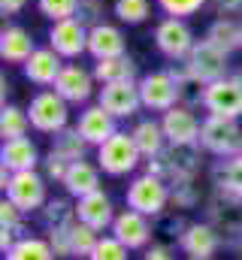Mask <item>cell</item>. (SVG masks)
I'll return each mask as SVG.
<instances>
[{"label": "cell", "instance_id": "cell-9", "mask_svg": "<svg viewBox=\"0 0 242 260\" xmlns=\"http://www.w3.org/2000/svg\"><path fill=\"white\" fill-rule=\"evenodd\" d=\"M139 97H142V109H148V112H167V109L179 106V88H176V79L170 76V70L145 73L139 79Z\"/></svg>", "mask_w": 242, "mask_h": 260}, {"label": "cell", "instance_id": "cell-22", "mask_svg": "<svg viewBox=\"0 0 242 260\" xmlns=\"http://www.w3.org/2000/svg\"><path fill=\"white\" fill-rule=\"evenodd\" d=\"M88 55L94 61L127 55V40H124L121 27L109 24V21H100V24L88 27Z\"/></svg>", "mask_w": 242, "mask_h": 260}, {"label": "cell", "instance_id": "cell-4", "mask_svg": "<svg viewBox=\"0 0 242 260\" xmlns=\"http://www.w3.org/2000/svg\"><path fill=\"white\" fill-rule=\"evenodd\" d=\"M170 200H173L170 182H164V179H158V176H152V173H142V176L130 179V185H127V191H124V203H127L130 209L148 215V218L164 215L167 206H170Z\"/></svg>", "mask_w": 242, "mask_h": 260}, {"label": "cell", "instance_id": "cell-36", "mask_svg": "<svg viewBox=\"0 0 242 260\" xmlns=\"http://www.w3.org/2000/svg\"><path fill=\"white\" fill-rule=\"evenodd\" d=\"M127 254H130V248L109 233V236H100V242L94 245V251H91L88 260H130Z\"/></svg>", "mask_w": 242, "mask_h": 260}, {"label": "cell", "instance_id": "cell-32", "mask_svg": "<svg viewBox=\"0 0 242 260\" xmlns=\"http://www.w3.org/2000/svg\"><path fill=\"white\" fill-rule=\"evenodd\" d=\"M27 127H31L27 109L3 103V109H0V136L3 139H18V136H27Z\"/></svg>", "mask_w": 242, "mask_h": 260}, {"label": "cell", "instance_id": "cell-11", "mask_svg": "<svg viewBox=\"0 0 242 260\" xmlns=\"http://www.w3.org/2000/svg\"><path fill=\"white\" fill-rule=\"evenodd\" d=\"M109 233H112L115 239H121L130 251H139V248H148V242H152V236H155V224H152L148 215H142V212H136V209L127 206L124 212L115 215Z\"/></svg>", "mask_w": 242, "mask_h": 260}, {"label": "cell", "instance_id": "cell-35", "mask_svg": "<svg viewBox=\"0 0 242 260\" xmlns=\"http://www.w3.org/2000/svg\"><path fill=\"white\" fill-rule=\"evenodd\" d=\"M115 18L121 24H142L148 18V9L152 3L148 0H115Z\"/></svg>", "mask_w": 242, "mask_h": 260}, {"label": "cell", "instance_id": "cell-31", "mask_svg": "<svg viewBox=\"0 0 242 260\" xmlns=\"http://www.w3.org/2000/svg\"><path fill=\"white\" fill-rule=\"evenodd\" d=\"M3 260H58V254L49 245V239H43V236H21L3 254Z\"/></svg>", "mask_w": 242, "mask_h": 260}, {"label": "cell", "instance_id": "cell-6", "mask_svg": "<svg viewBox=\"0 0 242 260\" xmlns=\"http://www.w3.org/2000/svg\"><path fill=\"white\" fill-rule=\"evenodd\" d=\"M155 46H158V52H161L167 61H179L182 64V61L191 55V49L197 46L188 18H176V15L161 18L158 27H155Z\"/></svg>", "mask_w": 242, "mask_h": 260}, {"label": "cell", "instance_id": "cell-39", "mask_svg": "<svg viewBox=\"0 0 242 260\" xmlns=\"http://www.w3.org/2000/svg\"><path fill=\"white\" fill-rule=\"evenodd\" d=\"M170 191H173V203H176V209H191V206L200 203V194H197L194 179H179V182H173Z\"/></svg>", "mask_w": 242, "mask_h": 260}, {"label": "cell", "instance_id": "cell-15", "mask_svg": "<svg viewBox=\"0 0 242 260\" xmlns=\"http://www.w3.org/2000/svg\"><path fill=\"white\" fill-rule=\"evenodd\" d=\"M179 248L194 260H212L221 248V233L209 221H194L179 233Z\"/></svg>", "mask_w": 242, "mask_h": 260}, {"label": "cell", "instance_id": "cell-17", "mask_svg": "<svg viewBox=\"0 0 242 260\" xmlns=\"http://www.w3.org/2000/svg\"><path fill=\"white\" fill-rule=\"evenodd\" d=\"M43 164L40 157V148L31 136H18V139H3L0 145V167L9 170V173H27V170H37Z\"/></svg>", "mask_w": 242, "mask_h": 260}, {"label": "cell", "instance_id": "cell-30", "mask_svg": "<svg viewBox=\"0 0 242 260\" xmlns=\"http://www.w3.org/2000/svg\"><path fill=\"white\" fill-rule=\"evenodd\" d=\"M170 76L176 79V88H179V103L182 106H191V109H197V106H203V91H206V85L188 70L185 64L179 67H170Z\"/></svg>", "mask_w": 242, "mask_h": 260}, {"label": "cell", "instance_id": "cell-13", "mask_svg": "<svg viewBox=\"0 0 242 260\" xmlns=\"http://www.w3.org/2000/svg\"><path fill=\"white\" fill-rule=\"evenodd\" d=\"M97 103L106 112H112L115 118H133L142 109L139 82H112V85H103L97 91Z\"/></svg>", "mask_w": 242, "mask_h": 260}, {"label": "cell", "instance_id": "cell-12", "mask_svg": "<svg viewBox=\"0 0 242 260\" xmlns=\"http://www.w3.org/2000/svg\"><path fill=\"white\" fill-rule=\"evenodd\" d=\"M49 46L58 52L64 61H73L79 55L88 52V27L73 15V18H60L52 21V30H49Z\"/></svg>", "mask_w": 242, "mask_h": 260}, {"label": "cell", "instance_id": "cell-45", "mask_svg": "<svg viewBox=\"0 0 242 260\" xmlns=\"http://www.w3.org/2000/svg\"><path fill=\"white\" fill-rule=\"evenodd\" d=\"M27 6V0H0V12L3 15H18Z\"/></svg>", "mask_w": 242, "mask_h": 260}, {"label": "cell", "instance_id": "cell-3", "mask_svg": "<svg viewBox=\"0 0 242 260\" xmlns=\"http://www.w3.org/2000/svg\"><path fill=\"white\" fill-rule=\"evenodd\" d=\"M97 164H100V170L106 176L121 179V176L136 173V167L145 164V157L139 154V148H136V142H133L130 133L115 130L103 145H97Z\"/></svg>", "mask_w": 242, "mask_h": 260}, {"label": "cell", "instance_id": "cell-27", "mask_svg": "<svg viewBox=\"0 0 242 260\" xmlns=\"http://www.w3.org/2000/svg\"><path fill=\"white\" fill-rule=\"evenodd\" d=\"M203 40H209V43L218 46L221 52L233 55V52L242 49V21H236V18H215V21L209 24V30H206Z\"/></svg>", "mask_w": 242, "mask_h": 260}, {"label": "cell", "instance_id": "cell-16", "mask_svg": "<svg viewBox=\"0 0 242 260\" xmlns=\"http://www.w3.org/2000/svg\"><path fill=\"white\" fill-rule=\"evenodd\" d=\"M200 118L194 115L191 106H173L167 112H161V127L167 133V142L173 145H188V142H200Z\"/></svg>", "mask_w": 242, "mask_h": 260}, {"label": "cell", "instance_id": "cell-23", "mask_svg": "<svg viewBox=\"0 0 242 260\" xmlns=\"http://www.w3.org/2000/svg\"><path fill=\"white\" fill-rule=\"evenodd\" d=\"M100 164H91L88 157L85 160H76V164H70V170H67V176H64V191L67 197H73V200H82V197L94 194V191H100Z\"/></svg>", "mask_w": 242, "mask_h": 260}, {"label": "cell", "instance_id": "cell-47", "mask_svg": "<svg viewBox=\"0 0 242 260\" xmlns=\"http://www.w3.org/2000/svg\"><path fill=\"white\" fill-rule=\"evenodd\" d=\"M76 260H88V257H76Z\"/></svg>", "mask_w": 242, "mask_h": 260}, {"label": "cell", "instance_id": "cell-48", "mask_svg": "<svg viewBox=\"0 0 242 260\" xmlns=\"http://www.w3.org/2000/svg\"><path fill=\"white\" fill-rule=\"evenodd\" d=\"M188 260H194V257H188Z\"/></svg>", "mask_w": 242, "mask_h": 260}, {"label": "cell", "instance_id": "cell-19", "mask_svg": "<svg viewBox=\"0 0 242 260\" xmlns=\"http://www.w3.org/2000/svg\"><path fill=\"white\" fill-rule=\"evenodd\" d=\"M76 127L79 133L88 139V145H103L115 130H118V118L112 115V112H106L100 103H91V106H85L82 112H79V121H76Z\"/></svg>", "mask_w": 242, "mask_h": 260}, {"label": "cell", "instance_id": "cell-28", "mask_svg": "<svg viewBox=\"0 0 242 260\" xmlns=\"http://www.w3.org/2000/svg\"><path fill=\"white\" fill-rule=\"evenodd\" d=\"M212 182H215V191L242 200V154L218 160L212 170Z\"/></svg>", "mask_w": 242, "mask_h": 260}, {"label": "cell", "instance_id": "cell-20", "mask_svg": "<svg viewBox=\"0 0 242 260\" xmlns=\"http://www.w3.org/2000/svg\"><path fill=\"white\" fill-rule=\"evenodd\" d=\"M115 206H112V197L106 194L103 188L100 191H94V194L82 197V200H76V218L79 221H85V224H91L94 230H109L112 227V221H115Z\"/></svg>", "mask_w": 242, "mask_h": 260}, {"label": "cell", "instance_id": "cell-8", "mask_svg": "<svg viewBox=\"0 0 242 260\" xmlns=\"http://www.w3.org/2000/svg\"><path fill=\"white\" fill-rule=\"evenodd\" d=\"M46 176H40L37 170H27V173H12V179H9V185L3 188V194L6 200H12L24 215H34V212H40L43 206H46Z\"/></svg>", "mask_w": 242, "mask_h": 260}, {"label": "cell", "instance_id": "cell-40", "mask_svg": "<svg viewBox=\"0 0 242 260\" xmlns=\"http://www.w3.org/2000/svg\"><path fill=\"white\" fill-rule=\"evenodd\" d=\"M46 239L55 248L58 257H73V242H70V224L60 227H46Z\"/></svg>", "mask_w": 242, "mask_h": 260}, {"label": "cell", "instance_id": "cell-44", "mask_svg": "<svg viewBox=\"0 0 242 260\" xmlns=\"http://www.w3.org/2000/svg\"><path fill=\"white\" fill-rule=\"evenodd\" d=\"M139 260H176V254L170 245H152V248H142Z\"/></svg>", "mask_w": 242, "mask_h": 260}, {"label": "cell", "instance_id": "cell-38", "mask_svg": "<svg viewBox=\"0 0 242 260\" xmlns=\"http://www.w3.org/2000/svg\"><path fill=\"white\" fill-rule=\"evenodd\" d=\"M40 12L52 21H60V18H73L76 9H79V0H37Z\"/></svg>", "mask_w": 242, "mask_h": 260}, {"label": "cell", "instance_id": "cell-25", "mask_svg": "<svg viewBox=\"0 0 242 260\" xmlns=\"http://www.w3.org/2000/svg\"><path fill=\"white\" fill-rule=\"evenodd\" d=\"M130 136H133V142H136V148H139V154H142L145 160L155 157V154H161V151L167 148V133L161 127V121H155V118L136 121L133 130H130Z\"/></svg>", "mask_w": 242, "mask_h": 260}, {"label": "cell", "instance_id": "cell-43", "mask_svg": "<svg viewBox=\"0 0 242 260\" xmlns=\"http://www.w3.org/2000/svg\"><path fill=\"white\" fill-rule=\"evenodd\" d=\"M209 6L215 9L218 18H236L242 12V0H209Z\"/></svg>", "mask_w": 242, "mask_h": 260}, {"label": "cell", "instance_id": "cell-5", "mask_svg": "<svg viewBox=\"0 0 242 260\" xmlns=\"http://www.w3.org/2000/svg\"><path fill=\"white\" fill-rule=\"evenodd\" d=\"M27 115H31V127L46 133V136H55L64 127H70V103L55 88L37 91L27 103Z\"/></svg>", "mask_w": 242, "mask_h": 260}, {"label": "cell", "instance_id": "cell-41", "mask_svg": "<svg viewBox=\"0 0 242 260\" xmlns=\"http://www.w3.org/2000/svg\"><path fill=\"white\" fill-rule=\"evenodd\" d=\"M103 12H106L103 0H79L76 18H79L85 27H94V24H100V21H103Z\"/></svg>", "mask_w": 242, "mask_h": 260}, {"label": "cell", "instance_id": "cell-2", "mask_svg": "<svg viewBox=\"0 0 242 260\" xmlns=\"http://www.w3.org/2000/svg\"><path fill=\"white\" fill-rule=\"evenodd\" d=\"M200 145L203 151L227 160L242 154V124L239 118H224V115H206L200 124Z\"/></svg>", "mask_w": 242, "mask_h": 260}, {"label": "cell", "instance_id": "cell-42", "mask_svg": "<svg viewBox=\"0 0 242 260\" xmlns=\"http://www.w3.org/2000/svg\"><path fill=\"white\" fill-rule=\"evenodd\" d=\"M67 170H70V164L58 157L55 151H49L46 157H43V173H46V179H52V182H64V176H67Z\"/></svg>", "mask_w": 242, "mask_h": 260}, {"label": "cell", "instance_id": "cell-18", "mask_svg": "<svg viewBox=\"0 0 242 260\" xmlns=\"http://www.w3.org/2000/svg\"><path fill=\"white\" fill-rule=\"evenodd\" d=\"M209 224L224 236H239L242 239V200H236V197L230 194H218L209 200Z\"/></svg>", "mask_w": 242, "mask_h": 260}, {"label": "cell", "instance_id": "cell-46", "mask_svg": "<svg viewBox=\"0 0 242 260\" xmlns=\"http://www.w3.org/2000/svg\"><path fill=\"white\" fill-rule=\"evenodd\" d=\"M239 257H242V239H239Z\"/></svg>", "mask_w": 242, "mask_h": 260}, {"label": "cell", "instance_id": "cell-10", "mask_svg": "<svg viewBox=\"0 0 242 260\" xmlns=\"http://www.w3.org/2000/svg\"><path fill=\"white\" fill-rule=\"evenodd\" d=\"M227 52H221L218 46H212L209 40H197V46L191 49V55L182 61V64L188 67L203 85H209V82H215V79H224L227 76V70H230V64H227Z\"/></svg>", "mask_w": 242, "mask_h": 260}, {"label": "cell", "instance_id": "cell-1", "mask_svg": "<svg viewBox=\"0 0 242 260\" xmlns=\"http://www.w3.org/2000/svg\"><path fill=\"white\" fill-rule=\"evenodd\" d=\"M200 142H188V145H173L167 142V148L155 157L145 160V173L164 179V182H179V179H197L200 173Z\"/></svg>", "mask_w": 242, "mask_h": 260}, {"label": "cell", "instance_id": "cell-33", "mask_svg": "<svg viewBox=\"0 0 242 260\" xmlns=\"http://www.w3.org/2000/svg\"><path fill=\"white\" fill-rule=\"evenodd\" d=\"M40 221L46 227H60V224H73L76 221V203H70L67 197L46 200V206L40 209Z\"/></svg>", "mask_w": 242, "mask_h": 260}, {"label": "cell", "instance_id": "cell-29", "mask_svg": "<svg viewBox=\"0 0 242 260\" xmlns=\"http://www.w3.org/2000/svg\"><path fill=\"white\" fill-rule=\"evenodd\" d=\"M88 139L79 133V127H64L60 133L52 136V148L49 151H55L58 157H64L67 164H76V160H85V154H88Z\"/></svg>", "mask_w": 242, "mask_h": 260}, {"label": "cell", "instance_id": "cell-21", "mask_svg": "<svg viewBox=\"0 0 242 260\" xmlns=\"http://www.w3.org/2000/svg\"><path fill=\"white\" fill-rule=\"evenodd\" d=\"M21 70H24V79H27V82L40 85V88H52V85L58 82L60 70H64V58H60L52 46H46V49H37V52L21 64Z\"/></svg>", "mask_w": 242, "mask_h": 260}, {"label": "cell", "instance_id": "cell-37", "mask_svg": "<svg viewBox=\"0 0 242 260\" xmlns=\"http://www.w3.org/2000/svg\"><path fill=\"white\" fill-rule=\"evenodd\" d=\"M161 6L164 15H176V18H188V15H197L209 0H155Z\"/></svg>", "mask_w": 242, "mask_h": 260}, {"label": "cell", "instance_id": "cell-14", "mask_svg": "<svg viewBox=\"0 0 242 260\" xmlns=\"http://www.w3.org/2000/svg\"><path fill=\"white\" fill-rule=\"evenodd\" d=\"M94 85H97V79H94L91 70H85V67H79V64H64L58 82L52 88L58 91L70 106H85L91 100V94H94Z\"/></svg>", "mask_w": 242, "mask_h": 260}, {"label": "cell", "instance_id": "cell-26", "mask_svg": "<svg viewBox=\"0 0 242 260\" xmlns=\"http://www.w3.org/2000/svg\"><path fill=\"white\" fill-rule=\"evenodd\" d=\"M94 79L100 85H112V82H139L136 79V61L130 55H118V58H103L94 61Z\"/></svg>", "mask_w": 242, "mask_h": 260}, {"label": "cell", "instance_id": "cell-34", "mask_svg": "<svg viewBox=\"0 0 242 260\" xmlns=\"http://www.w3.org/2000/svg\"><path fill=\"white\" fill-rule=\"evenodd\" d=\"M70 242H73V257H91L94 245L100 242V230H94L85 221H73L70 224Z\"/></svg>", "mask_w": 242, "mask_h": 260}, {"label": "cell", "instance_id": "cell-24", "mask_svg": "<svg viewBox=\"0 0 242 260\" xmlns=\"http://www.w3.org/2000/svg\"><path fill=\"white\" fill-rule=\"evenodd\" d=\"M34 52H37V43L21 24H6L0 30V58H3V64H24Z\"/></svg>", "mask_w": 242, "mask_h": 260}, {"label": "cell", "instance_id": "cell-7", "mask_svg": "<svg viewBox=\"0 0 242 260\" xmlns=\"http://www.w3.org/2000/svg\"><path fill=\"white\" fill-rule=\"evenodd\" d=\"M203 109L206 115H224L242 118V76H224L206 85L203 91Z\"/></svg>", "mask_w": 242, "mask_h": 260}]
</instances>
